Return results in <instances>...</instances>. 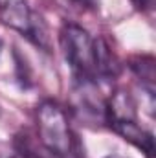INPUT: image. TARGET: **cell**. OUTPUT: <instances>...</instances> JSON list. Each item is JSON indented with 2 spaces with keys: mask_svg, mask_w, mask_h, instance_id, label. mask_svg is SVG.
<instances>
[{
  "mask_svg": "<svg viewBox=\"0 0 156 158\" xmlns=\"http://www.w3.org/2000/svg\"><path fill=\"white\" fill-rule=\"evenodd\" d=\"M107 158H121V156H116V155H114V156H107Z\"/></svg>",
  "mask_w": 156,
  "mask_h": 158,
  "instance_id": "8992f818",
  "label": "cell"
},
{
  "mask_svg": "<svg viewBox=\"0 0 156 158\" xmlns=\"http://www.w3.org/2000/svg\"><path fill=\"white\" fill-rule=\"evenodd\" d=\"M2 48H4V42H2V39H0V53H2Z\"/></svg>",
  "mask_w": 156,
  "mask_h": 158,
  "instance_id": "5b68a950",
  "label": "cell"
},
{
  "mask_svg": "<svg viewBox=\"0 0 156 158\" xmlns=\"http://www.w3.org/2000/svg\"><path fill=\"white\" fill-rule=\"evenodd\" d=\"M97 0H79V4H84V6H96Z\"/></svg>",
  "mask_w": 156,
  "mask_h": 158,
  "instance_id": "277c9868",
  "label": "cell"
},
{
  "mask_svg": "<svg viewBox=\"0 0 156 158\" xmlns=\"http://www.w3.org/2000/svg\"><path fill=\"white\" fill-rule=\"evenodd\" d=\"M61 52L74 77L96 79L114 74V55L103 39H94L84 28L66 22L59 31Z\"/></svg>",
  "mask_w": 156,
  "mask_h": 158,
  "instance_id": "6da1fadb",
  "label": "cell"
},
{
  "mask_svg": "<svg viewBox=\"0 0 156 158\" xmlns=\"http://www.w3.org/2000/svg\"><path fill=\"white\" fill-rule=\"evenodd\" d=\"M37 134L40 145L55 158H83V147L64 109L46 99L37 107Z\"/></svg>",
  "mask_w": 156,
  "mask_h": 158,
  "instance_id": "7a4b0ae2",
  "label": "cell"
},
{
  "mask_svg": "<svg viewBox=\"0 0 156 158\" xmlns=\"http://www.w3.org/2000/svg\"><path fill=\"white\" fill-rule=\"evenodd\" d=\"M0 20L18 33L42 44V22H37L26 0H0Z\"/></svg>",
  "mask_w": 156,
  "mask_h": 158,
  "instance_id": "3957f363",
  "label": "cell"
}]
</instances>
